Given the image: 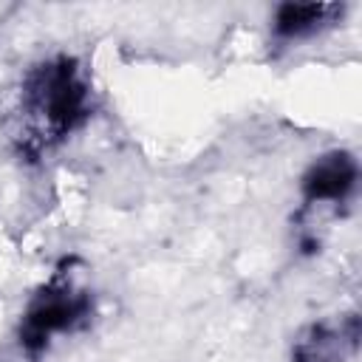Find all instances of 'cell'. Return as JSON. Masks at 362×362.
Returning a JSON list of instances; mask_svg holds the SVG:
<instances>
[{
	"label": "cell",
	"mask_w": 362,
	"mask_h": 362,
	"mask_svg": "<svg viewBox=\"0 0 362 362\" xmlns=\"http://www.w3.org/2000/svg\"><path fill=\"white\" fill-rule=\"evenodd\" d=\"M359 339V320L348 317L339 325H308L291 348V359L294 362H342Z\"/></svg>",
	"instance_id": "277c9868"
},
{
	"label": "cell",
	"mask_w": 362,
	"mask_h": 362,
	"mask_svg": "<svg viewBox=\"0 0 362 362\" xmlns=\"http://www.w3.org/2000/svg\"><path fill=\"white\" fill-rule=\"evenodd\" d=\"M90 314V294L74 288L71 283L45 286L28 303L20 322V345L31 354L42 351L51 337L76 328Z\"/></svg>",
	"instance_id": "7a4b0ae2"
},
{
	"label": "cell",
	"mask_w": 362,
	"mask_h": 362,
	"mask_svg": "<svg viewBox=\"0 0 362 362\" xmlns=\"http://www.w3.org/2000/svg\"><path fill=\"white\" fill-rule=\"evenodd\" d=\"M342 8L328 3H283L274 11V34L280 40H303L334 23V14Z\"/></svg>",
	"instance_id": "5b68a950"
},
{
	"label": "cell",
	"mask_w": 362,
	"mask_h": 362,
	"mask_svg": "<svg viewBox=\"0 0 362 362\" xmlns=\"http://www.w3.org/2000/svg\"><path fill=\"white\" fill-rule=\"evenodd\" d=\"M359 178L356 158L348 153H328L317 158L305 175H303V198L308 206H328V204H342Z\"/></svg>",
	"instance_id": "3957f363"
},
{
	"label": "cell",
	"mask_w": 362,
	"mask_h": 362,
	"mask_svg": "<svg viewBox=\"0 0 362 362\" xmlns=\"http://www.w3.org/2000/svg\"><path fill=\"white\" fill-rule=\"evenodd\" d=\"M90 113V85L71 57L48 59L31 68L20 93V133L17 139L28 150H42L71 130H76Z\"/></svg>",
	"instance_id": "6da1fadb"
}]
</instances>
